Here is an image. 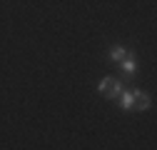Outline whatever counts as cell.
I'll use <instances>...</instances> for the list:
<instances>
[{
  "label": "cell",
  "instance_id": "obj_1",
  "mask_svg": "<svg viewBox=\"0 0 157 150\" xmlns=\"http://www.w3.org/2000/svg\"><path fill=\"white\" fill-rule=\"evenodd\" d=\"M132 110H147L150 108V95H147V93H142V90H137V88H132Z\"/></svg>",
  "mask_w": 157,
  "mask_h": 150
},
{
  "label": "cell",
  "instance_id": "obj_2",
  "mask_svg": "<svg viewBox=\"0 0 157 150\" xmlns=\"http://www.w3.org/2000/svg\"><path fill=\"white\" fill-rule=\"evenodd\" d=\"M117 65H120V70H122L125 75H135V73H137V58H135V53L127 50V55H125Z\"/></svg>",
  "mask_w": 157,
  "mask_h": 150
},
{
  "label": "cell",
  "instance_id": "obj_3",
  "mask_svg": "<svg viewBox=\"0 0 157 150\" xmlns=\"http://www.w3.org/2000/svg\"><path fill=\"white\" fill-rule=\"evenodd\" d=\"M120 93H122V80H120V78H110V85H107V90L102 93V95H105L107 100H117Z\"/></svg>",
  "mask_w": 157,
  "mask_h": 150
},
{
  "label": "cell",
  "instance_id": "obj_4",
  "mask_svg": "<svg viewBox=\"0 0 157 150\" xmlns=\"http://www.w3.org/2000/svg\"><path fill=\"white\" fill-rule=\"evenodd\" d=\"M125 55H127V48H125V45H120V43L110 48V60H112V63H120Z\"/></svg>",
  "mask_w": 157,
  "mask_h": 150
},
{
  "label": "cell",
  "instance_id": "obj_5",
  "mask_svg": "<svg viewBox=\"0 0 157 150\" xmlns=\"http://www.w3.org/2000/svg\"><path fill=\"white\" fill-rule=\"evenodd\" d=\"M132 90H122L120 95H117V100H120V108L122 110H132Z\"/></svg>",
  "mask_w": 157,
  "mask_h": 150
}]
</instances>
